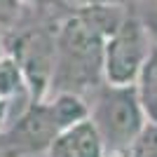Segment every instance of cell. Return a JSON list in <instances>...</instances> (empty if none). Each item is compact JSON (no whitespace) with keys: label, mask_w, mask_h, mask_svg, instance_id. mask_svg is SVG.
<instances>
[{"label":"cell","mask_w":157,"mask_h":157,"mask_svg":"<svg viewBox=\"0 0 157 157\" xmlns=\"http://www.w3.org/2000/svg\"><path fill=\"white\" fill-rule=\"evenodd\" d=\"M89 120L105 143L108 157L131 155L141 131L148 124L136 85H103L89 96Z\"/></svg>","instance_id":"7a4b0ae2"},{"label":"cell","mask_w":157,"mask_h":157,"mask_svg":"<svg viewBox=\"0 0 157 157\" xmlns=\"http://www.w3.org/2000/svg\"><path fill=\"white\" fill-rule=\"evenodd\" d=\"M59 24H38L14 31L12 38L5 40V52H10L19 61L21 71L26 75L28 89L33 101H42L52 92L54 68H56V31Z\"/></svg>","instance_id":"3957f363"},{"label":"cell","mask_w":157,"mask_h":157,"mask_svg":"<svg viewBox=\"0 0 157 157\" xmlns=\"http://www.w3.org/2000/svg\"><path fill=\"white\" fill-rule=\"evenodd\" d=\"M131 157H157V122H148L131 148Z\"/></svg>","instance_id":"9c48e42d"},{"label":"cell","mask_w":157,"mask_h":157,"mask_svg":"<svg viewBox=\"0 0 157 157\" xmlns=\"http://www.w3.org/2000/svg\"><path fill=\"white\" fill-rule=\"evenodd\" d=\"M56 7L61 10H68V12H75V10H82L87 5H98V2H122V5H134V0H52Z\"/></svg>","instance_id":"7c38bea8"},{"label":"cell","mask_w":157,"mask_h":157,"mask_svg":"<svg viewBox=\"0 0 157 157\" xmlns=\"http://www.w3.org/2000/svg\"><path fill=\"white\" fill-rule=\"evenodd\" d=\"M155 40L145 28L136 5H131L124 24L103 45V78L108 85H136Z\"/></svg>","instance_id":"277c9868"},{"label":"cell","mask_w":157,"mask_h":157,"mask_svg":"<svg viewBox=\"0 0 157 157\" xmlns=\"http://www.w3.org/2000/svg\"><path fill=\"white\" fill-rule=\"evenodd\" d=\"M103 45L105 40L78 12L66 14L56 31V68L52 92H71L89 96L105 82L103 78Z\"/></svg>","instance_id":"6da1fadb"},{"label":"cell","mask_w":157,"mask_h":157,"mask_svg":"<svg viewBox=\"0 0 157 157\" xmlns=\"http://www.w3.org/2000/svg\"><path fill=\"white\" fill-rule=\"evenodd\" d=\"M138 10V14H141V19H143L145 28L150 31L152 40H155V45H157V5L155 2H134Z\"/></svg>","instance_id":"8fae6325"},{"label":"cell","mask_w":157,"mask_h":157,"mask_svg":"<svg viewBox=\"0 0 157 157\" xmlns=\"http://www.w3.org/2000/svg\"><path fill=\"white\" fill-rule=\"evenodd\" d=\"M19 2H21L24 7H28V5H40L42 0H19Z\"/></svg>","instance_id":"5bb4252c"},{"label":"cell","mask_w":157,"mask_h":157,"mask_svg":"<svg viewBox=\"0 0 157 157\" xmlns=\"http://www.w3.org/2000/svg\"><path fill=\"white\" fill-rule=\"evenodd\" d=\"M0 98L7 101L10 108H12L17 101H19L21 105H31L33 103L26 75L21 71L19 61L14 59L10 52L0 54ZM12 117H14V110H12ZM10 122H12V120H10Z\"/></svg>","instance_id":"52a82bcc"},{"label":"cell","mask_w":157,"mask_h":157,"mask_svg":"<svg viewBox=\"0 0 157 157\" xmlns=\"http://www.w3.org/2000/svg\"><path fill=\"white\" fill-rule=\"evenodd\" d=\"M45 157H108V150L94 122L82 120L61 131Z\"/></svg>","instance_id":"8992f818"},{"label":"cell","mask_w":157,"mask_h":157,"mask_svg":"<svg viewBox=\"0 0 157 157\" xmlns=\"http://www.w3.org/2000/svg\"><path fill=\"white\" fill-rule=\"evenodd\" d=\"M21 5L19 0H0V26L2 28H17L21 19Z\"/></svg>","instance_id":"30bf717a"},{"label":"cell","mask_w":157,"mask_h":157,"mask_svg":"<svg viewBox=\"0 0 157 157\" xmlns=\"http://www.w3.org/2000/svg\"><path fill=\"white\" fill-rule=\"evenodd\" d=\"M10 120H12V108H10V103L7 101H2L0 98V134L5 131V127L10 124Z\"/></svg>","instance_id":"4fadbf2b"},{"label":"cell","mask_w":157,"mask_h":157,"mask_svg":"<svg viewBox=\"0 0 157 157\" xmlns=\"http://www.w3.org/2000/svg\"><path fill=\"white\" fill-rule=\"evenodd\" d=\"M2 52H5V49H0V54H2Z\"/></svg>","instance_id":"2e32d148"},{"label":"cell","mask_w":157,"mask_h":157,"mask_svg":"<svg viewBox=\"0 0 157 157\" xmlns=\"http://www.w3.org/2000/svg\"><path fill=\"white\" fill-rule=\"evenodd\" d=\"M134 2H155L157 5V0H134Z\"/></svg>","instance_id":"9a60e30c"},{"label":"cell","mask_w":157,"mask_h":157,"mask_svg":"<svg viewBox=\"0 0 157 157\" xmlns=\"http://www.w3.org/2000/svg\"><path fill=\"white\" fill-rule=\"evenodd\" d=\"M136 92L148 122H157V45L152 47L150 56L136 80Z\"/></svg>","instance_id":"ba28073f"},{"label":"cell","mask_w":157,"mask_h":157,"mask_svg":"<svg viewBox=\"0 0 157 157\" xmlns=\"http://www.w3.org/2000/svg\"><path fill=\"white\" fill-rule=\"evenodd\" d=\"M63 129L66 127L54 108L52 98L47 96L42 101H33L0 134V157L47 155L54 138Z\"/></svg>","instance_id":"5b68a950"}]
</instances>
